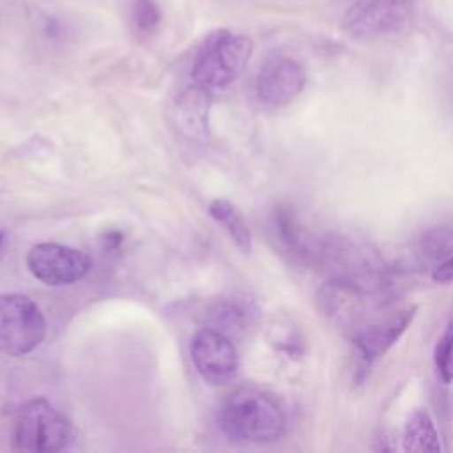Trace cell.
Here are the masks:
<instances>
[{
	"mask_svg": "<svg viewBox=\"0 0 453 453\" xmlns=\"http://www.w3.org/2000/svg\"><path fill=\"white\" fill-rule=\"evenodd\" d=\"M285 412L280 403L257 388L232 391L219 407L218 425L221 432L246 444H271L285 432Z\"/></svg>",
	"mask_w": 453,
	"mask_h": 453,
	"instance_id": "obj_1",
	"label": "cell"
},
{
	"mask_svg": "<svg viewBox=\"0 0 453 453\" xmlns=\"http://www.w3.org/2000/svg\"><path fill=\"white\" fill-rule=\"evenodd\" d=\"M317 265L327 280L340 281L368 294L388 296L389 273L379 253L356 239L329 234L324 235Z\"/></svg>",
	"mask_w": 453,
	"mask_h": 453,
	"instance_id": "obj_2",
	"label": "cell"
},
{
	"mask_svg": "<svg viewBox=\"0 0 453 453\" xmlns=\"http://www.w3.org/2000/svg\"><path fill=\"white\" fill-rule=\"evenodd\" d=\"M253 53V41L246 34L228 28L214 30L205 37L191 67L193 83L207 88H223L246 69Z\"/></svg>",
	"mask_w": 453,
	"mask_h": 453,
	"instance_id": "obj_3",
	"label": "cell"
},
{
	"mask_svg": "<svg viewBox=\"0 0 453 453\" xmlns=\"http://www.w3.org/2000/svg\"><path fill=\"white\" fill-rule=\"evenodd\" d=\"M73 437L71 421L46 398L23 403L12 423V448L19 451L51 453L64 449Z\"/></svg>",
	"mask_w": 453,
	"mask_h": 453,
	"instance_id": "obj_4",
	"label": "cell"
},
{
	"mask_svg": "<svg viewBox=\"0 0 453 453\" xmlns=\"http://www.w3.org/2000/svg\"><path fill=\"white\" fill-rule=\"evenodd\" d=\"M44 336L46 319L28 296L0 294V352L21 357L37 349Z\"/></svg>",
	"mask_w": 453,
	"mask_h": 453,
	"instance_id": "obj_5",
	"label": "cell"
},
{
	"mask_svg": "<svg viewBox=\"0 0 453 453\" xmlns=\"http://www.w3.org/2000/svg\"><path fill=\"white\" fill-rule=\"evenodd\" d=\"M421 0H356L340 19V28L352 39H377L405 28Z\"/></svg>",
	"mask_w": 453,
	"mask_h": 453,
	"instance_id": "obj_6",
	"label": "cell"
},
{
	"mask_svg": "<svg viewBox=\"0 0 453 453\" xmlns=\"http://www.w3.org/2000/svg\"><path fill=\"white\" fill-rule=\"evenodd\" d=\"M30 273L51 287L71 285L90 271V257L71 246L57 242H39L27 255Z\"/></svg>",
	"mask_w": 453,
	"mask_h": 453,
	"instance_id": "obj_7",
	"label": "cell"
},
{
	"mask_svg": "<svg viewBox=\"0 0 453 453\" xmlns=\"http://www.w3.org/2000/svg\"><path fill=\"white\" fill-rule=\"evenodd\" d=\"M191 359L203 380L219 386L232 380L239 368V354L234 342L216 327L198 329L189 345Z\"/></svg>",
	"mask_w": 453,
	"mask_h": 453,
	"instance_id": "obj_8",
	"label": "cell"
},
{
	"mask_svg": "<svg viewBox=\"0 0 453 453\" xmlns=\"http://www.w3.org/2000/svg\"><path fill=\"white\" fill-rule=\"evenodd\" d=\"M306 85L304 67L287 55L269 57L258 69L255 90L258 99L269 106L292 103Z\"/></svg>",
	"mask_w": 453,
	"mask_h": 453,
	"instance_id": "obj_9",
	"label": "cell"
},
{
	"mask_svg": "<svg viewBox=\"0 0 453 453\" xmlns=\"http://www.w3.org/2000/svg\"><path fill=\"white\" fill-rule=\"evenodd\" d=\"M273 237L285 255L299 264L317 265L324 235L311 232L301 219L297 211L287 203H280L269 219Z\"/></svg>",
	"mask_w": 453,
	"mask_h": 453,
	"instance_id": "obj_10",
	"label": "cell"
},
{
	"mask_svg": "<svg viewBox=\"0 0 453 453\" xmlns=\"http://www.w3.org/2000/svg\"><path fill=\"white\" fill-rule=\"evenodd\" d=\"M418 306L388 308L373 324L350 338L361 361L370 365L380 359L409 329L416 317Z\"/></svg>",
	"mask_w": 453,
	"mask_h": 453,
	"instance_id": "obj_11",
	"label": "cell"
},
{
	"mask_svg": "<svg viewBox=\"0 0 453 453\" xmlns=\"http://www.w3.org/2000/svg\"><path fill=\"white\" fill-rule=\"evenodd\" d=\"M212 104L211 88L193 83L180 92L175 103V119L179 129L193 140L203 142L209 134V111Z\"/></svg>",
	"mask_w": 453,
	"mask_h": 453,
	"instance_id": "obj_12",
	"label": "cell"
},
{
	"mask_svg": "<svg viewBox=\"0 0 453 453\" xmlns=\"http://www.w3.org/2000/svg\"><path fill=\"white\" fill-rule=\"evenodd\" d=\"M402 446L407 453H439L442 451L441 435L435 421L423 407L411 411L402 432Z\"/></svg>",
	"mask_w": 453,
	"mask_h": 453,
	"instance_id": "obj_13",
	"label": "cell"
},
{
	"mask_svg": "<svg viewBox=\"0 0 453 453\" xmlns=\"http://www.w3.org/2000/svg\"><path fill=\"white\" fill-rule=\"evenodd\" d=\"M211 218L219 223L242 253L251 251V230L242 212L225 198H214L209 203Z\"/></svg>",
	"mask_w": 453,
	"mask_h": 453,
	"instance_id": "obj_14",
	"label": "cell"
},
{
	"mask_svg": "<svg viewBox=\"0 0 453 453\" xmlns=\"http://www.w3.org/2000/svg\"><path fill=\"white\" fill-rule=\"evenodd\" d=\"M453 251V230L446 226H434L419 235V239L414 244V257L428 265L434 264V267L448 258Z\"/></svg>",
	"mask_w": 453,
	"mask_h": 453,
	"instance_id": "obj_15",
	"label": "cell"
},
{
	"mask_svg": "<svg viewBox=\"0 0 453 453\" xmlns=\"http://www.w3.org/2000/svg\"><path fill=\"white\" fill-rule=\"evenodd\" d=\"M163 14L156 0H131L129 2V23L133 32L142 37H152L161 27Z\"/></svg>",
	"mask_w": 453,
	"mask_h": 453,
	"instance_id": "obj_16",
	"label": "cell"
},
{
	"mask_svg": "<svg viewBox=\"0 0 453 453\" xmlns=\"http://www.w3.org/2000/svg\"><path fill=\"white\" fill-rule=\"evenodd\" d=\"M434 366L444 384L453 382V317L444 326L434 345Z\"/></svg>",
	"mask_w": 453,
	"mask_h": 453,
	"instance_id": "obj_17",
	"label": "cell"
},
{
	"mask_svg": "<svg viewBox=\"0 0 453 453\" xmlns=\"http://www.w3.org/2000/svg\"><path fill=\"white\" fill-rule=\"evenodd\" d=\"M216 322L223 324L226 327H244L246 322L250 320L251 315V308L244 303L234 301V303H226L223 306H218L216 310Z\"/></svg>",
	"mask_w": 453,
	"mask_h": 453,
	"instance_id": "obj_18",
	"label": "cell"
},
{
	"mask_svg": "<svg viewBox=\"0 0 453 453\" xmlns=\"http://www.w3.org/2000/svg\"><path fill=\"white\" fill-rule=\"evenodd\" d=\"M432 278L437 283H451L453 281V255H449L448 258H444L442 262H439L434 267Z\"/></svg>",
	"mask_w": 453,
	"mask_h": 453,
	"instance_id": "obj_19",
	"label": "cell"
},
{
	"mask_svg": "<svg viewBox=\"0 0 453 453\" xmlns=\"http://www.w3.org/2000/svg\"><path fill=\"white\" fill-rule=\"evenodd\" d=\"M4 239H5V234H4V230H0V251H2V246H4Z\"/></svg>",
	"mask_w": 453,
	"mask_h": 453,
	"instance_id": "obj_20",
	"label": "cell"
}]
</instances>
